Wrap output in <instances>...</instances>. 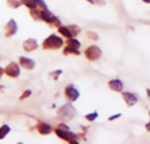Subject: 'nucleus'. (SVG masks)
Listing matches in <instances>:
<instances>
[{
    "label": "nucleus",
    "instance_id": "6",
    "mask_svg": "<svg viewBox=\"0 0 150 144\" xmlns=\"http://www.w3.org/2000/svg\"><path fill=\"white\" fill-rule=\"evenodd\" d=\"M39 16H40L43 20H45V21L48 22V23H52V22H54V21H56V20H57L51 13H50V12L48 11V9H45V10L40 12V13H39Z\"/></svg>",
    "mask_w": 150,
    "mask_h": 144
},
{
    "label": "nucleus",
    "instance_id": "7",
    "mask_svg": "<svg viewBox=\"0 0 150 144\" xmlns=\"http://www.w3.org/2000/svg\"><path fill=\"white\" fill-rule=\"evenodd\" d=\"M123 97L126 102V104L129 106H132L133 105H135L138 101V99L136 98L135 95H133L132 93H130V92H125L123 93Z\"/></svg>",
    "mask_w": 150,
    "mask_h": 144
},
{
    "label": "nucleus",
    "instance_id": "12",
    "mask_svg": "<svg viewBox=\"0 0 150 144\" xmlns=\"http://www.w3.org/2000/svg\"><path fill=\"white\" fill-rule=\"evenodd\" d=\"M37 129L42 134H50L51 132L52 127L50 125L46 124V123H41V124L38 125Z\"/></svg>",
    "mask_w": 150,
    "mask_h": 144
},
{
    "label": "nucleus",
    "instance_id": "9",
    "mask_svg": "<svg viewBox=\"0 0 150 144\" xmlns=\"http://www.w3.org/2000/svg\"><path fill=\"white\" fill-rule=\"evenodd\" d=\"M6 36H12L17 32V25L13 20H11L10 22L6 25Z\"/></svg>",
    "mask_w": 150,
    "mask_h": 144
},
{
    "label": "nucleus",
    "instance_id": "22",
    "mask_svg": "<svg viewBox=\"0 0 150 144\" xmlns=\"http://www.w3.org/2000/svg\"><path fill=\"white\" fill-rule=\"evenodd\" d=\"M2 74H3V69H2L1 68H0V77L2 76Z\"/></svg>",
    "mask_w": 150,
    "mask_h": 144
},
{
    "label": "nucleus",
    "instance_id": "18",
    "mask_svg": "<svg viewBox=\"0 0 150 144\" xmlns=\"http://www.w3.org/2000/svg\"><path fill=\"white\" fill-rule=\"evenodd\" d=\"M97 116H98L97 113H89V114H88V115L86 116V118H87V120H88L89 121H93V120H95L97 118Z\"/></svg>",
    "mask_w": 150,
    "mask_h": 144
},
{
    "label": "nucleus",
    "instance_id": "17",
    "mask_svg": "<svg viewBox=\"0 0 150 144\" xmlns=\"http://www.w3.org/2000/svg\"><path fill=\"white\" fill-rule=\"evenodd\" d=\"M23 0H9V4L13 6V7H18L20 5L22 4Z\"/></svg>",
    "mask_w": 150,
    "mask_h": 144
},
{
    "label": "nucleus",
    "instance_id": "19",
    "mask_svg": "<svg viewBox=\"0 0 150 144\" xmlns=\"http://www.w3.org/2000/svg\"><path fill=\"white\" fill-rule=\"evenodd\" d=\"M30 94H31V91H26V92H24V95H22V96L21 97V99H25V98L28 97Z\"/></svg>",
    "mask_w": 150,
    "mask_h": 144
},
{
    "label": "nucleus",
    "instance_id": "16",
    "mask_svg": "<svg viewBox=\"0 0 150 144\" xmlns=\"http://www.w3.org/2000/svg\"><path fill=\"white\" fill-rule=\"evenodd\" d=\"M68 46L73 48H78L81 47V42L79 41H77L76 39H71L70 38L69 41H68Z\"/></svg>",
    "mask_w": 150,
    "mask_h": 144
},
{
    "label": "nucleus",
    "instance_id": "15",
    "mask_svg": "<svg viewBox=\"0 0 150 144\" xmlns=\"http://www.w3.org/2000/svg\"><path fill=\"white\" fill-rule=\"evenodd\" d=\"M24 4L30 9L34 10L38 5V0H24Z\"/></svg>",
    "mask_w": 150,
    "mask_h": 144
},
{
    "label": "nucleus",
    "instance_id": "1",
    "mask_svg": "<svg viewBox=\"0 0 150 144\" xmlns=\"http://www.w3.org/2000/svg\"><path fill=\"white\" fill-rule=\"evenodd\" d=\"M63 43H64V41L60 37L55 34H52L44 41L42 46L45 48H59L63 45Z\"/></svg>",
    "mask_w": 150,
    "mask_h": 144
},
{
    "label": "nucleus",
    "instance_id": "25",
    "mask_svg": "<svg viewBox=\"0 0 150 144\" xmlns=\"http://www.w3.org/2000/svg\"><path fill=\"white\" fill-rule=\"evenodd\" d=\"M88 1H90V2H94V1H93V0H88Z\"/></svg>",
    "mask_w": 150,
    "mask_h": 144
},
{
    "label": "nucleus",
    "instance_id": "4",
    "mask_svg": "<svg viewBox=\"0 0 150 144\" xmlns=\"http://www.w3.org/2000/svg\"><path fill=\"white\" fill-rule=\"evenodd\" d=\"M6 73L12 78H17L20 75V68L15 62H11L6 68Z\"/></svg>",
    "mask_w": 150,
    "mask_h": 144
},
{
    "label": "nucleus",
    "instance_id": "23",
    "mask_svg": "<svg viewBox=\"0 0 150 144\" xmlns=\"http://www.w3.org/2000/svg\"><path fill=\"white\" fill-rule=\"evenodd\" d=\"M146 92H147V95H148V97L150 98V90H149V89H147V90H146Z\"/></svg>",
    "mask_w": 150,
    "mask_h": 144
},
{
    "label": "nucleus",
    "instance_id": "14",
    "mask_svg": "<svg viewBox=\"0 0 150 144\" xmlns=\"http://www.w3.org/2000/svg\"><path fill=\"white\" fill-rule=\"evenodd\" d=\"M10 132V127L7 125H4L0 127V139H3Z\"/></svg>",
    "mask_w": 150,
    "mask_h": 144
},
{
    "label": "nucleus",
    "instance_id": "10",
    "mask_svg": "<svg viewBox=\"0 0 150 144\" xmlns=\"http://www.w3.org/2000/svg\"><path fill=\"white\" fill-rule=\"evenodd\" d=\"M23 48L26 51H32L37 48V41L34 39H28L24 42Z\"/></svg>",
    "mask_w": 150,
    "mask_h": 144
},
{
    "label": "nucleus",
    "instance_id": "24",
    "mask_svg": "<svg viewBox=\"0 0 150 144\" xmlns=\"http://www.w3.org/2000/svg\"><path fill=\"white\" fill-rule=\"evenodd\" d=\"M145 2H146V3H150V0H144Z\"/></svg>",
    "mask_w": 150,
    "mask_h": 144
},
{
    "label": "nucleus",
    "instance_id": "2",
    "mask_svg": "<svg viewBox=\"0 0 150 144\" xmlns=\"http://www.w3.org/2000/svg\"><path fill=\"white\" fill-rule=\"evenodd\" d=\"M85 55L89 60H97L98 58H100L102 51L98 47L91 46L85 51Z\"/></svg>",
    "mask_w": 150,
    "mask_h": 144
},
{
    "label": "nucleus",
    "instance_id": "13",
    "mask_svg": "<svg viewBox=\"0 0 150 144\" xmlns=\"http://www.w3.org/2000/svg\"><path fill=\"white\" fill-rule=\"evenodd\" d=\"M59 32L64 36V37H67V38H72V36L74 35L72 34V32L68 28V27H59Z\"/></svg>",
    "mask_w": 150,
    "mask_h": 144
},
{
    "label": "nucleus",
    "instance_id": "20",
    "mask_svg": "<svg viewBox=\"0 0 150 144\" xmlns=\"http://www.w3.org/2000/svg\"><path fill=\"white\" fill-rule=\"evenodd\" d=\"M120 115H121V114H117V115H115V116H113V117H110L109 120H114V119H116V118H118Z\"/></svg>",
    "mask_w": 150,
    "mask_h": 144
},
{
    "label": "nucleus",
    "instance_id": "3",
    "mask_svg": "<svg viewBox=\"0 0 150 144\" xmlns=\"http://www.w3.org/2000/svg\"><path fill=\"white\" fill-rule=\"evenodd\" d=\"M65 95H66L67 99L72 102V101H75L79 98L80 93L73 85H68L65 88Z\"/></svg>",
    "mask_w": 150,
    "mask_h": 144
},
{
    "label": "nucleus",
    "instance_id": "5",
    "mask_svg": "<svg viewBox=\"0 0 150 144\" xmlns=\"http://www.w3.org/2000/svg\"><path fill=\"white\" fill-rule=\"evenodd\" d=\"M59 113H60L61 117H63L64 119L66 118L67 116H69V119H70V118L72 117L73 114L75 113V110H74V108H73L71 106H70V105H65V106L60 107V109H59Z\"/></svg>",
    "mask_w": 150,
    "mask_h": 144
},
{
    "label": "nucleus",
    "instance_id": "11",
    "mask_svg": "<svg viewBox=\"0 0 150 144\" xmlns=\"http://www.w3.org/2000/svg\"><path fill=\"white\" fill-rule=\"evenodd\" d=\"M109 86L111 90L116 92H121L123 90V83L118 79H113L109 83Z\"/></svg>",
    "mask_w": 150,
    "mask_h": 144
},
{
    "label": "nucleus",
    "instance_id": "8",
    "mask_svg": "<svg viewBox=\"0 0 150 144\" xmlns=\"http://www.w3.org/2000/svg\"><path fill=\"white\" fill-rule=\"evenodd\" d=\"M20 62H21V65L26 69H31L35 67V62L31 60L30 58L22 56V57H20Z\"/></svg>",
    "mask_w": 150,
    "mask_h": 144
},
{
    "label": "nucleus",
    "instance_id": "21",
    "mask_svg": "<svg viewBox=\"0 0 150 144\" xmlns=\"http://www.w3.org/2000/svg\"><path fill=\"white\" fill-rule=\"evenodd\" d=\"M146 127L147 128V130H148V131H150V123L146 124Z\"/></svg>",
    "mask_w": 150,
    "mask_h": 144
}]
</instances>
